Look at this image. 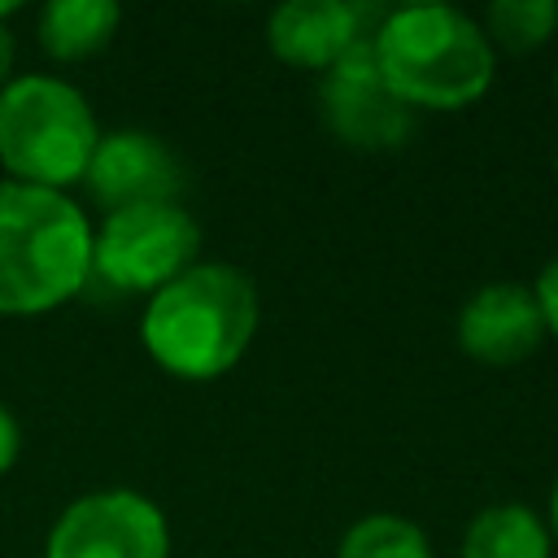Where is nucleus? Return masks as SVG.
<instances>
[{
    "label": "nucleus",
    "mask_w": 558,
    "mask_h": 558,
    "mask_svg": "<svg viewBox=\"0 0 558 558\" xmlns=\"http://www.w3.org/2000/svg\"><path fill=\"white\" fill-rule=\"evenodd\" d=\"M262 323L253 279L227 262H196L157 288L140 314L144 353L174 379L209 384L240 366Z\"/></svg>",
    "instance_id": "1"
},
{
    "label": "nucleus",
    "mask_w": 558,
    "mask_h": 558,
    "mask_svg": "<svg viewBox=\"0 0 558 558\" xmlns=\"http://www.w3.org/2000/svg\"><path fill=\"white\" fill-rule=\"evenodd\" d=\"M379 78L405 109L458 113L488 96L497 48L484 26L453 4H401L371 31Z\"/></svg>",
    "instance_id": "2"
},
{
    "label": "nucleus",
    "mask_w": 558,
    "mask_h": 558,
    "mask_svg": "<svg viewBox=\"0 0 558 558\" xmlns=\"http://www.w3.org/2000/svg\"><path fill=\"white\" fill-rule=\"evenodd\" d=\"M92 279V222L65 192L0 183V314L39 318Z\"/></svg>",
    "instance_id": "3"
},
{
    "label": "nucleus",
    "mask_w": 558,
    "mask_h": 558,
    "mask_svg": "<svg viewBox=\"0 0 558 558\" xmlns=\"http://www.w3.org/2000/svg\"><path fill=\"white\" fill-rule=\"evenodd\" d=\"M100 144L87 96L57 74H13L0 87V166L13 183L65 192Z\"/></svg>",
    "instance_id": "4"
},
{
    "label": "nucleus",
    "mask_w": 558,
    "mask_h": 558,
    "mask_svg": "<svg viewBox=\"0 0 558 558\" xmlns=\"http://www.w3.org/2000/svg\"><path fill=\"white\" fill-rule=\"evenodd\" d=\"M196 253L201 227L179 201L105 214V222L92 231V275L118 292L153 296L187 266H196Z\"/></svg>",
    "instance_id": "5"
},
{
    "label": "nucleus",
    "mask_w": 558,
    "mask_h": 558,
    "mask_svg": "<svg viewBox=\"0 0 558 558\" xmlns=\"http://www.w3.org/2000/svg\"><path fill=\"white\" fill-rule=\"evenodd\" d=\"M44 558H170V523L135 488H96L52 519Z\"/></svg>",
    "instance_id": "6"
},
{
    "label": "nucleus",
    "mask_w": 558,
    "mask_h": 558,
    "mask_svg": "<svg viewBox=\"0 0 558 558\" xmlns=\"http://www.w3.org/2000/svg\"><path fill=\"white\" fill-rule=\"evenodd\" d=\"M318 100H323V122L349 148L384 153V148L405 144L414 131V109H405L379 78L371 39H362L340 65L323 74Z\"/></svg>",
    "instance_id": "7"
},
{
    "label": "nucleus",
    "mask_w": 558,
    "mask_h": 558,
    "mask_svg": "<svg viewBox=\"0 0 558 558\" xmlns=\"http://www.w3.org/2000/svg\"><path fill=\"white\" fill-rule=\"evenodd\" d=\"M83 187L105 214L135 205H174L183 187V166L170 144L153 131H100Z\"/></svg>",
    "instance_id": "8"
},
{
    "label": "nucleus",
    "mask_w": 558,
    "mask_h": 558,
    "mask_svg": "<svg viewBox=\"0 0 558 558\" xmlns=\"http://www.w3.org/2000/svg\"><path fill=\"white\" fill-rule=\"evenodd\" d=\"M458 349L484 366H519L545 344V318L536 292L510 279L475 288L458 310Z\"/></svg>",
    "instance_id": "9"
},
{
    "label": "nucleus",
    "mask_w": 558,
    "mask_h": 558,
    "mask_svg": "<svg viewBox=\"0 0 558 558\" xmlns=\"http://www.w3.org/2000/svg\"><path fill=\"white\" fill-rule=\"evenodd\" d=\"M362 39V9L344 0H288L266 22L270 52L292 70H318L327 74L340 65Z\"/></svg>",
    "instance_id": "10"
},
{
    "label": "nucleus",
    "mask_w": 558,
    "mask_h": 558,
    "mask_svg": "<svg viewBox=\"0 0 558 558\" xmlns=\"http://www.w3.org/2000/svg\"><path fill=\"white\" fill-rule=\"evenodd\" d=\"M458 558H554V536L532 506L497 501L471 514Z\"/></svg>",
    "instance_id": "11"
},
{
    "label": "nucleus",
    "mask_w": 558,
    "mask_h": 558,
    "mask_svg": "<svg viewBox=\"0 0 558 558\" xmlns=\"http://www.w3.org/2000/svg\"><path fill=\"white\" fill-rule=\"evenodd\" d=\"M118 22L122 9L113 0H48L35 35L52 61H87L113 39Z\"/></svg>",
    "instance_id": "12"
},
{
    "label": "nucleus",
    "mask_w": 558,
    "mask_h": 558,
    "mask_svg": "<svg viewBox=\"0 0 558 558\" xmlns=\"http://www.w3.org/2000/svg\"><path fill=\"white\" fill-rule=\"evenodd\" d=\"M336 558H436V554H432L427 532L414 519L392 514V510H375V514H362L357 523L344 527Z\"/></svg>",
    "instance_id": "13"
},
{
    "label": "nucleus",
    "mask_w": 558,
    "mask_h": 558,
    "mask_svg": "<svg viewBox=\"0 0 558 558\" xmlns=\"http://www.w3.org/2000/svg\"><path fill=\"white\" fill-rule=\"evenodd\" d=\"M558 31V0H497L484 13V35L493 48L532 52Z\"/></svg>",
    "instance_id": "14"
},
{
    "label": "nucleus",
    "mask_w": 558,
    "mask_h": 558,
    "mask_svg": "<svg viewBox=\"0 0 558 558\" xmlns=\"http://www.w3.org/2000/svg\"><path fill=\"white\" fill-rule=\"evenodd\" d=\"M532 292H536V305H541L545 331L558 340V253L541 266V275H536V283H532Z\"/></svg>",
    "instance_id": "15"
},
{
    "label": "nucleus",
    "mask_w": 558,
    "mask_h": 558,
    "mask_svg": "<svg viewBox=\"0 0 558 558\" xmlns=\"http://www.w3.org/2000/svg\"><path fill=\"white\" fill-rule=\"evenodd\" d=\"M17 453H22V427H17V414L0 401V475L13 471Z\"/></svg>",
    "instance_id": "16"
},
{
    "label": "nucleus",
    "mask_w": 558,
    "mask_h": 558,
    "mask_svg": "<svg viewBox=\"0 0 558 558\" xmlns=\"http://www.w3.org/2000/svg\"><path fill=\"white\" fill-rule=\"evenodd\" d=\"M13 57H17V48H13V35H9V26L0 22V87L13 78Z\"/></svg>",
    "instance_id": "17"
},
{
    "label": "nucleus",
    "mask_w": 558,
    "mask_h": 558,
    "mask_svg": "<svg viewBox=\"0 0 558 558\" xmlns=\"http://www.w3.org/2000/svg\"><path fill=\"white\" fill-rule=\"evenodd\" d=\"M545 527H549V536H554V545H558V480H554V488H549V514H545Z\"/></svg>",
    "instance_id": "18"
},
{
    "label": "nucleus",
    "mask_w": 558,
    "mask_h": 558,
    "mask_svg": "<svg viewBox=\"0 0 558 558\" xmlns=\"http://www.w3.org/2000/svg\"><path fill=\"white\" fill-rule=\"evenodd\" d=\"M13 13H17V4H13V0H0V22H9Z\"/></svg>",
    "instance_id": "19"
},
{
    "label": "nucleus",
    "mask_w": 558,
    "mask_h": 558,
    "mask_svg": "<svg viewBox=\"0 0 558 558\" xmlns=\"http://www.w3.org/2000/svg\"><path fill=\"white\" fill-rule=\"evenodd\" d=\"M554 92H558V70H554Z\"/></svg>",
    "instance_id": "20"
},
{
    "label": "nucleus",
    "mask_w": 558,
    "mask_h": 558,
    "mask_svg": "<svg viewBox=\"0 0 558 558\" xmlns=\"http://www.w3.org/2000/svg\"><path fill=\"white\" fill-rule=\"evenodd\" d=\"M554 170H558V153H554Z\"/></svg>",
    "instance_id": "21"
}]
</instances>
